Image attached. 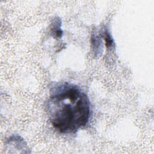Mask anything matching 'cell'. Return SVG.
Returning <instances> with one entry per match:
<instances>
[{
  "mask_svg": "<svg viewBox=\"0 0 154 154\" xmlns=\"http://www.w3.org/2000/svg\"><path fill=\"white\" fill-rule=\"evenodd\" d=\"M49 120L62 134H73L85 126L91 115L90 100L81 88L68 82L54 84L47 102Z\"/></svg>",
  "mask_w": 154,
  "mask_h": 154,
  "instance_id": "cell-1",
  "label": "cell"
},
{
  "mask_svg": "<svg viewBox=\"0 0 154 154\" xmlns=\"http://www.w3.org/2000/svg\"><path fill=\"white\" fill-rule=\"evenodd\" d=\"M100 35L102 37V39L105 42L106 47L108 49H112V48H115L114 40L108 28H105L103 29V30L101 32Z\"/></svg>",
  "mask_w": 154,
  "mask_h": 154,
  "instance_id": "cell-5",
  "label": "cell"
},
{
  "mask_svg": "<svg viewBox=\"0 0 154 154\" xmlns=\"http://www.w3.org/2000/svg\"><path fill=\"white\" fill-rule=\"evenodd\" d=\"M51 34L57 39L61 38L63 34V31L61 29V20L55 17L52 21L51 26Z\"/></svg>",
  "mask_w": 154,
  "mask_h": 154,
  "instance_id": "cell-4",
  "label": "cell"
},
{
  "mask_svg": "<svg viewBox=\"0 0 154 154\" xmlns=\"http://www.w3.org/2000/svg\"><path fill=\"white\" fill-rule=\"evenodd\" d=\"M7 145L10 149H16V150H21L23 153H28V147H27L26 143L24 140L17 135H13L8 138L7 141ZM19 153L20 151L19 150Z\"/></svg>",
  "mask_w": 154,
  "mask_h": 154,
  "instance_id": "cell-2",
  "label": "cell"
},
{
  "mask_svg": "<svg viewBox=\"0 0 154 154\" xmlns=\"http://www.w3.org/2000/svg\"><path fill=\"white\" fill-rule=\"evenodd\" d=\"M91 45L92 52L95 57H99L102 55L103 52V40L100 35L97 32H93L91 36Z\"/></svg>",
  "mask_w": 154,
  "mask_h": 154,
  "instance_id": "cell-3",
  "label": "cell"
}]
</instances>
